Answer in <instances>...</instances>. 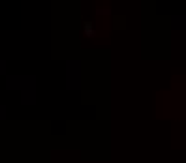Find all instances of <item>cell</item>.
<instances>
[{"mask_svg":"<svg viewBox=\"0 0 186 163\" xmlns=\"http://www.w3.org/2000/svg\"><path fill=\"white\" fill-rule=\"evenodd\" d=\"M85 34L92 36V25H90V22H85Z\"/></svg>","mask_w":186,"mask_h":163,"instance_id":"obj_1","label":"cell"}]
</instances>
